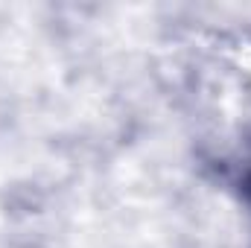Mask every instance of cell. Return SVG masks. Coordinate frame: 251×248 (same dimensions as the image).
<instances>
[{"label":"cell","instance_id":"1","mask_svg":"<svg viewBox=\"0 0 251 248\" xmlns=\"http://www.w3.org/2000/svg\"><path fill=\"white\" fill-rule=\"evenodd\" d=\"M219 173H222V184L237 196V201L251 207V137L243 140L228 158L219 161Z\"/></svg>","mask_w":251,"mask_h":248}]
</instances>
